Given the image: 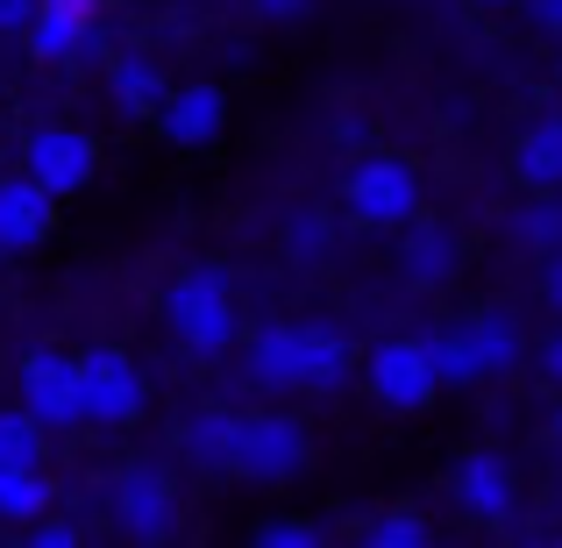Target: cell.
Here are the masks:
<instances>
[{"mask_svg":"<svg viewBox=\"0 0 562 548\" xmlns=\"http://www.w3.org/2000/svg\"><path fill=\"white\" fill-rule=\"evenodd\" d=\"M165 321H171V335H179L192 357L235 349V278L221 271V264H192V271H179L171 292H165Z\"/></svg>","mask_w":562,"mask_h":548,"instance_id":"6da1fadb","label":"cell"},{"mask_svg":"<svg viewBox=\"0 0 562 548\" xmlns=\"http://www.w3.org/2000/svg\"><path fill=\"white\" fill-rule=\"evenodd\" d=\"M363 392L384 413H427L435 406L441 378H435V357H427V335H384L371 357H363Z\"/></svg>","mask_w":562,"mask_h":548,"instance_id":"7a4b0ae2","label":"cell"},{"mask_svg":"<svg viewBox=\"0 0 562 548\" xmlns=\"http://www.w3.org/2000/svg\"><path fill=\"white\" fill-rule=\"evenodd\" d=\"M342 214L357 228H406L420 214V171L406 157H363L342 179Z\"/></svg>","mask_w":562,"mask_h":548,"instance_id":"3957f363","label":"cell"},{"mask_svg":"<svg viewBox=\"0 0 562 548\" xmlns=\"http://www.w3.org/2000/svg\"><path fill=\"white\" fill-rule=\"evenodd\" d=\"M314 463V441L292 413H243V435H235V478L249 484H285Z\"/></svg>","mask_w":562,"mask_h":548,"instance_id":"277c9868","label":"cell"},{"mask_svg":"<svg viewBox=\"0 0 562 548\" xmlns=\"http://www.w3.org/2000/svg\"><path fill=\"white\" fill-rule=\"evenodd\" d=\"M79 392H86V421L93 427H136L150 384H143L136 357H122L114 343H100V349L79 357Z\"/></svg>","mask_w":562,"mask_h":548,"instance_id":"5b68a950","label":"cell"},{"mask_svg":"<svg viewBox=\"0 0 562 548\" xmlns=\"http://www.w3.org/2000/svg\"><path fill=\"white\" fill-rule=\"evenodd\" d=\"M22 171H29V179H36L43 192L71 200V192L93 186V171H100V143L86 136V128L50 122V128H36V136L22 143Z\"/></svg>","mask_w":562,"mask_h":548,"instance_id":"8992f818","label":"cell"},{"mask_svg":"<svg viewBox=\"0 0 562 548\" xmlns=\"http://www.w3.org/2000/svg\"><path fill=\"white\" fill-rule=\"evenodd\" d=\"M114 527L128 541H171L179 535V484L157 463H136L114 478Z\"/></svg>","mask_w":562,"mask_h":548,"instance_id":"52a82bcc","label":"cell"},{"mask_svg":"<svg viewBox=\"0 0 562 548\" xmlns=\"http://www.w3.org/2000/svg\"><path fill=\"white\" fill-rule=\"evenodd\" d=\"M14 384H22V406L36 413L43 427H79L86 421L79 357H65V349H29L22 370H14Z\"/></svg>","mask_w":562,"mask_h":548,"instance_id":"ba28073f","label":"cell"},{"mask_svg":"<svg viewBox=\"0 0 562 548\" xmlns=\"http://www.w3.org/2000/svg\"><path fill=\"white\" fill-rule=\"evenodd\" d=\"M57 192H43L29 171H14V179H0V257H29V249L50 243L57 228Z\"/></svg>","mask_w":562,"mask_h":548,"instance_id":"9c48e42d","label":"cell"},{"mask_svg":"<svg viewBox=\"0 0 562 548\" xmlns=\"http://www.w3.org/2000/svg\"><path fill=\"white\" fill-rule=\"evenodd\" d=\"M243 370L257 392H300L306 378V321H263L243 349Z\"/></svg>","mask_w":562,"mask_h":548,"instance_id":"30bf717a","label":"cell"},{"mask_svg":"<svg viewBox=\"0 0 562 548\" xmlns=\"http://www.w3.org/2000/svg\"><path fill=\"white\" fill-rule=\"evenodd\" d=\"M221 128H228V93H221L214 79L179 86V93H165V108H157V136L179 143V150H206Z\"/></svg>","mask_w":562,"mask_h":548,"instance_id":"8fae6325","label":"cell"},{"mask_svg":"<svg viewBox=\"0 0 562 548\" xmlns=\"http://www.w3.org/2000/svg\"><path fill=\"white\" fill-rule=\"evenodd\" d=\"M449 484H456V506H463L470 521H506V513L520 506V478H513V463L498 449H470Z\"/></svg>","mask_w":562,"mask_h":548,"instance_id":"7c38bea8","label":"cell"},{"mask_svg":"<svg viewBox=\"0 0 562 548\" xmlns=\"http://www.w3.org/2000/svg\"><path fill=\"white\" fill-rule=\"evenodd\" d=\"M86 43H93V0H36V22H29L36 65H71Z\"/></svg>","mask_w":562,"mask_h":548,"instance_id":"4fadbf2b","label":"cell"},{"mask_svg":"<svg viewBox=\"0 0 562 548\" xmlns=\"http://www.w3.org/2000/svg\"><path fill=\"white\" fill-rule=\"evenodd\" d=\"M398 271L413 278V286H449L456 271H463V243H456L441 221H406V249H398Z\"/></svg>","mask_w":562,"mask_h":548,"instance_id":"5bb4252c","label":"cell"},{"mask_svg":"<svg viewBox=\"0 0 562 548\" xmlns=\"http://www.w3.org/2000/svg\"><path fill=\"white\" fill-rule=\"evenodd\" d=\"M235 435H243V413L200 406V413H186V427H179V456L192 470H235Z\"/></svg>","mask_w":562,"mask_h":548,"instance_id":"9a60e30c","label":"cell"},{"mask_svg":"<svg viewBox=\"0 0 562 548\" xmlns=\"http://www.w3.org/2000/svg\"><path fill=\"white\" fill-rule=\"evenodd\" d=\"M513 179L527 192H562V114L520 128V143H513Z\"/></svg>","mask_w":562,"mask_h":548,"instance_id":"2e32d148","label":"cell"},{"mask_svg":"<svg viewBox=\"0 0 562 548\" xmlns=\"http://www.w3.org/2000/svg\"><path fill=\"white\" fill-rule=\"evenodd\" d=\"M349 370H357L349 335L328 328V321H306V378H300V392H342Z\"/></svg>","mask_w":562,"mask_h":548,"instance_id":"e0dca14e","label":"cell"},{"mask_svg":"<svg viewBox=\"0 0 562 548\" xmlns=\"http://www.w3.org/2000/svg\"><path fill=\"white\" fill-rule=\"evenodd\" d=\"M463 335H470V357H477L484 378L513 370V364H520V349H527V343H520V321H513L506 306H492V314H470Z\"/></svg>","mask_w":562,"mask_h":548,"instance_id":"ac0fdd59","label":"cell"},{"mask_svg":"<svg viewBox=\"0 0 562 548\" xmlns=\"http://www.w3.org/2000/svg\"><path fill=\"white\" fill-rule=\"evenodd\" d=\"M165 93H171V86H165V71H157L150 57H114V65H108V100L122 114H157Z\"/></svg>","mask_w":562,"mask_h":548,"instance_id":"d6986e66","label":"cell"},{"mask_svg":"<svg viewBox=\"0 0 562 548\" xmlns=\"http://www.w3.org/2000/svg\"><path fill=\"white\" fill-rule=\"evenodd\" d=\"M43 513H50V478H43V463L0 470V527H36Z\"/></svg>","mask_w":562,"mask_h":548,"instance_id":"ffe728a7","label":"cell"},{"mask_svg":"<svg viewBox=\"0 0 562 548\" xmlns=\"http://www.w3.org/2000/svg\"><path fill=\"white\" fill-rule=\"evenodd\" d=\"M506 235L520 249H535V257H555V249H562V200H555V192H541L535 206H520V214L506 221Z\"/></svg>","mask_w":562,"mask_h":548,"instance_id":"44dd1931","label":"cell"},{"mask_svg":"<svg viewBox=\"0 0 562 548\" xmlns=\"http://www.w3.org/2000/svg\"><path fill=\"white\" fill-rule=\"evenodd\" d=\"M427 357H435V378H441V384H484L477 357H470V335H463V321H449L441 335H427Z\"/></svg>","mask_w":562,"mask_h":548,"instance_id":"7402d4cb","label":"cell"},{"mask_svg":"<svg viewBox=\"0 0 562 548\" xmlns=\"http://www.w3.org/2000/svg\"><path fill=\"white\" fill-rule=\"evenodd\" d=\"M29 463H43V421L29 406H14L0 413V470H29Z\"/></svg>","mask_w":562,"mask_h":548,"instance_id":"603a6c76","label":"cell"},{"mask_svg":"<svg viewBox=\"0 0 562 548\" xmlns=\"http://www.w3.org/2000/svg\"><path fill=\"white\" fill-rule=\"evenodd\" d=\"M363 541H371V548H420L427 521H420V513H378V521H363Z\"/></svg>","mask_w":562,"mask_h":548,"instance_id":"cb8c5ba5","label":"cell"},{"mask_svg":"<svg viewBox=\"0 0 562 548\" xmlns=\"http://www.w3.org/2000/svg\"><path fill=\"white\" fill-rule=\"evenodd\" d=\"M328 243H335V221L314 214V206H300V214H292V228H285V249H292V257H321Z\"/></svg>","mask_w":562,"mask_h":548,"instance_id":"d4e9b609","label":"cell"},{"mask_svg":"<svg viewBox=\"0 0 562 548\" xmlns=\"http://www.w3.org/2000/svg\"><path fill=\"white\" fill-rule=\"evenodd\" d=\"M257 541L263 548H321V541H328V527H321V521H263Z\"/></svg>","mask_w":562,"mask_h":548,"instance_id":"484cf974","label":"cell"},{"mask_svg":"<svg viewBox=\"0 0 562 548\" xmlns=\"http://www.w3.org/2000/svg\"><path fill=\"white\" fill-rule=\"evenodd\" d=\"M36 22V0H0V36H29Z\"/></svg>","mask_w":562,"mask_h":548,"instance_id":"4316f807","label":"cell"},{"mask_svg":"<svg viewBox=\"0 0 562 548\" xmlns=\"http://www.w3.org/2000/svg\"><path fill=\"white\" fill-rule=\"evenodd\" d=\"M29 535H36L43 548H71V541H79V527H71V521H50V513H43V521L29 527Z\"/></svg>","mask_w":562,"mask_h":548,"instance_id":"83f0119b","label":"cell"},{"mask_svg":"<svg viewBox=\"0 0 562 548\" xmlns=\"http://www.w3.org/2000/svg\"><path fill=\"white\" fill-rule=\"evenodd\" d=\"M527 22L549 29V36H562V0H527Z\"/></svg>","mask_w":562,"mask_h":548,"instance_id":"f1b7e54d","label":"cell"},{"mask_svg":"<svg viewBox=\"0 0 562 548\" xmlns=\"http://www.w3.org/2000/svg\"><path fill=\"white\" fill-rule=\"evenodd\" d=\"M249 8H257L263 22H292V14H306L314 0H249Z\"/></svg>","mask_w":562,"mask_h":548,"instance_id":"f546056e","label":"cell"},{"mask_svg":"<svg viewBox=\"0 0 562 548\" xmlns=\"http://www.w3.org/2000/svg\"><path fill=\"white\" fill-rule=\"evenodd\" d=\"M541 300H549L555 314H562V249L549 257V271H541Z\"/></svg>","mask_w":562,"mask_h":548,"instance_id":"4dcf8cb0","label":"cell"},{"mask_svg":"<svg viewBox=\"0 0 562 548\" xmlns=\"http://www.w3.org/2000/svg\"><path fill=\"white\" fill-rule=\"evenodd\" d=\"M541 370H549V384H562V328L541 343Z\"/></svg>","mask_w":562,"mask_h":548,"instance_id":"1f68e13d","label":"cell"},{"mask_svg":"<svg viewBox=\"0 0 562 548\" xmlns=\"http://www.w3.org/2000/svg\"><path fill=\"white\" fill-rule=\"evenodd\" d=\"M549 435H555V441H562V406H555V427H549Z\"/></svg>","mask_w":562,"mask_h":548,"instance_id":"d6a6232c","label":"cell"},{"mask_svg":"<svg viewBox=\"0 0 562 548\" xmlns=\"http://www.w3.org/2000/svg\"><path fill=\"white\" fill-rule=\"evenodd\" d=\"M484 8H520V0H484Z\"/></svg>","mask_w":562,"mask_h":548,"instance_id":"836d02e7","label":"cell"},{"mask_svg":"<svg viewBox=\"0 0 562 548\" xmlns=\"http://www.w3.org/2000/svg\"><path fill=\"white\" fill-rule=\"evenodd\" d=\"M555 79H562V65H555Z\"/></svg>","mask_w":562,"mask_h":548,"instance_id":"e575fe53","label":"cell"}]
</instances>
